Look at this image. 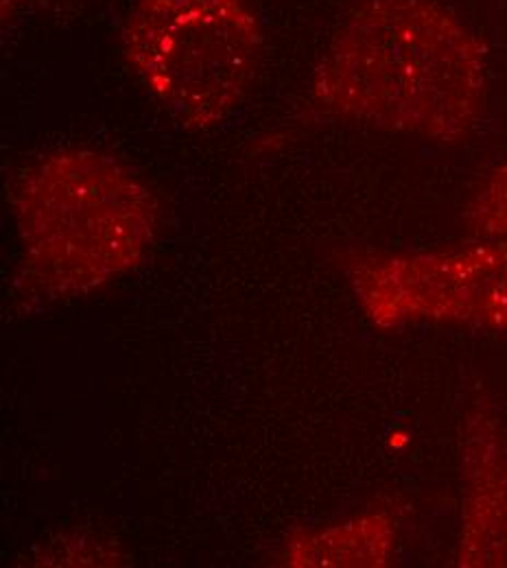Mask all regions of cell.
<instances>
[{
	"label": "cell",
	"instance_id": "1",
	"mask_svg": "<svg viewBox=\"0 0 507 568\" xmlns=\"http://www.w3.org/2000/svg\"><path fill=\"white\" fill-rule=\"evenodd\" d=\"M488 49L439 0H363L335 29L315 71L311 101L369 130L457 142L488 105Z\"/></svg>",
	"mask_w": 507,
	"mask_h": 568
},
{
	"label": "cell",
	"instance_id": "2",
	"mask_svg": "<svg viewBox=\"0 0 507 568\" xmlns=\"http://www.w3.org/2000/svg\"><path fill=\"white\" fill-rule=\"evenodd\" d=\"M22 283L44 300L90 293L139 270L158 227L145 182L103 151L67 146L27 164L11 186Z\"/></svg>",
	"mask_w": 507,
	"mask_h": 568
},
{
	"label": "cell",
	"instance_id": "3",
	"mask_svg": "<svg viewBox=\"0 0 507 568\" xmlns=\"http://www.w3.org/2000/svg\"><path fill=\"white\" fill-rule=\"evenodd\" d=\"M121 51L146 92L186 130H213L247 99L265 55L250 0H134Z\"/></svg>",
	"mask_w": 507,
	"mask_h": 568
},
{
	"label": "cell",
	"instance_id": "4",
	"mask_svg": "<svg viewBox=\"0 0 507 568\" xmlns=\"http://www.w3.org/2000/svg\"><path fill=\"white\" fill-rule=\"evenodd\" d=\"M346 274L365 317L383 331L457 324L507 333V239L405 254H353Z\"/></svg>",
	"mask_w": 507,
	"mask_h": 568
},
{
	"label": "cell",
	"instance_id": "5",
	"mask_svg": "<svg viewBox=\"0 0 507 568\" xmlns=\"http://www.w3.org/2000/svg\"><path fill=\"white\" fill-rule=\"evenodd\" d=\"M462 525L455 565L507 567V425L479 396L462 423Z\"/></svg>",
	"mask_w": 507,
	"mask_h": 568
},
{
	"label": "cell",
	"instance_id": "6",
	"mask_svg": "<svg viewBox=\"0 0 507 568\" xmlns=\"http://www.w3.org/2000/svg\"><path fill=\"white\" fill-rule=\"evenodd\" d=\"M398 551V523L387 509H365L315 529H297L283 542L281 558L295 568H383Z\"/></svg>",
	"mask_w": 507,
	"mask_h": 568
},
{
	"label": "cell",
	"instance_id": "7",
	"mask_svg": "<svg viewBox=\"0 0 507 568\" xmlns=\"http://www.w3.org/2000/svg\"><path fill=\"white\" fill-rule=\"evenodd\" d=\"M464 216L477 234L507 239V160L481 180Z\"/></svg>",
	"mask_w": 507,
	"mask_h": 568
},
{
	"label": "cell",
	"instance_id": "8",
	"mask_svg": "<svg viewBox=\"0 0 507 568\" xmlns=\"http://www.w3.org/2000/svg\"><path fill=\"white\" fill-rule=\"evenodd\" d=\"M123 556L112 540H99L97 536L73 534L62 536L58 542L40 556L38 565L47 567H112L121 565Z\"/></svg>",
	"mask_w": 507,
	"mask_h": 568
},
{
	"label": "cell",
	"instance_id": "9",
	"mask_svg": "<svg viewBox=\"0 0 507 568\" xmlns=\"http://www.w3.org/2000/svg\"><path fill=\"white\" fill-rule=\"evenodd\" d=\"M40 0H0V16H2V29L11 27L16 20H20L29 9H33Z\"/></svg>",
	"mask_w": 507,
	"mask_h": 568
}]
</instances>
